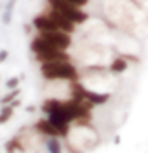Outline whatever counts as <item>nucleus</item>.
I'll list each match as a JSON object with an SVG mask.
<instances>
[{"instance_id": "obj_1", "label": "nucleus", "mask_w": 148, "mask_h": 153, "mask_svg": "<svg viewBox=\"0 0 148 153\" xmlns=\"http://www.w3.org/2000/svg\"><path fill=\"white\" fill-rule=\"evenodd\" d=\"M40 75L47 82H79L80 68H77V63H44L40 65Z\"/></svg>"}, {"instance_id": "obj_2", "label": "nucleus", "mask_w": 148, "mask_h": 153, "mask_svg": "<svg viewBox=\"0 0 148 153\" xmlns=\"http://www.w3.org/2000/svg\"><path fill=\"white\" fill-rule=\"evenodd\" d=\"M47 7L58 10L63 18H66L68 21H71L77 26L86 25L89 21V14L86 10L82 9V7H77V5L66 2V0H47Z\"/></svg>"}, {"instance_id": "obj_3", "label": "nucleus", "mask_w": 148, "mask_h": 153, "mask_svg": "<svg viewBox=\"0 0 148 153\" xmlns=\"http://www.w3.org/2000/svg\"><path fill=\"white\" fill-rule=\"evenodd\" d=\"M71 89V97L73 99H80V101H87L92 106H105L110 101V92H98V91H91L84 85L82 82H71L70 84Z\"/></svg>"}, {"instance_id": "obj_4", "label": "nucleus", "mask_w": 148, "mask_h": 153, "mask_svg": "<svg viewBox=\"0 0 148 153\" xmlns=\"http://www.w3.org/2000/svg\"><path fill=\"white\" fill-rule=\"evenodd\" d=\"M37 35L42 37L45 42H49L51 45L61 49V51H68L73 45V35L66 33V31H40Z\"/></svg>"}, {"instance_id": "obj_5", "label": "nucleus", "mask_w": 148, "mask_h": 153, "mask_svg": "<svg viewBox=\"0 0 148 153\" xmlns=\"http://www.w3.org/2000/svg\"><path fill=\"white\" fill-rule=\"evenodd\" d=\"M33 131L42 136V137H63V132L59 131L56 125H52L49 122V118L47 117H44V118H39L35 124H33Z\"/></svg>"}, {"instance_id": "obj_6", "label": "nucleus", "mask_w": 148, "mask_h": 153, "mask_svg": "<svg viewBox=\"0 0 148 153\" xmlns=\"http://www.w3.org/2000/svg\"><path fill=\"white\" fill-rule=\"evenodd\" d=\"M4 150H5V153H25L28 148H26V143H25L23 136L18 134V136H14L12 139H9V141L5 143Z\"/></svg>"}, {"instance_id": "obj_7", "label": "nucleus", "mask_w": 148, "mask_h": 153, "mask_svg": "<svg viewBox=\"0 0 148 153\" xmlns=\"http://www.w3.org/2000/svg\"><path fill=\"white\" fill-rule=\"evenodd\" d=\"M127 68H129V63L122 56H120V54L113 57V59L110 61V65H108L110 73H113V75H120V73H124Z\"/></svg>"}, {"instance_id": "obj_8", "label": "nucleus", "mask_w": 148, "mask_h": 153, "mask_svg": "<svg viewBox=\"0 0 148 153\" xmlns=\"http://www.w3.org/2000/svg\"><path fill=\"white\" fill-rule=\"evenodd\" d=\"M44 146L47 153H65V146L59 141V137H47L44 141Z\"/></svg>"}, {"instance_id": "obj_9", "label": "nucleus", "mask_w": 148, "mask_h": 153, "mask_svg": "<svg viewBox=\"0 0 148 153\" xmlns=\"http://www.w3.org/2000/svg\"><path fill=\"white\" fill-rule=\"evenodd\" d=\"M18 0H9L5 4V9L2 12V25H10L12 21V16H14V7H16Z\"/></svg>"}, {"instance_id": "obj_10", "label": "nucleus", "mask_w": 148, "mask_h": 153, "mask_svg": "<svg viewBox=\"0 0 148 153\" xmlns=\"http://www.w3.org/2000/svg\"><path fill=\"white\" fill-rule=\"evenodd\" d=\"M21 96V89L18 87V89H10V91H7L5 92V96H2L0 97V106H5V105H10L14 99H18Z\"/></svg>"}, {"instance_id": "obj_11", "label": "nucleus", "mask_w": 148, "mask_h": 153, "mask_svg": "<svg viewBox=\"0 0 148 153\" xmlns=\"http://www.w3.org/2000/svg\"><path fill=\"white\" fill-rule=\"evenodd\" d=\"M12 117H14V108L10 105H5V106L0 108V125L7 124Z\"/></svg>"}, {"instance_id": "obj_12", "label": "nucleus", "mask_w": 148, "mask_h": 153, "mask_svg": "<svg viewBox=\"0 0 148 153\" xmlns=\"http://www.w3.org/2000/svg\"><path fill=\"white\" fill-rule=\"evenodd\" d=\"M21 82H23V75H14V76H10V78L5 80V87L9 91L10 89H18L21 85Z\"/></svg>"}, {"instance_id": "obj_13", "label": "nucleus", "mask_w": 148, "mask_h": 153, "mask_svg": "<svg viewBox=\"0 0 148 153\" xmlns=\"http://www.w3.org/2000/svg\"><path fill=\"white\" fill-rule=\"evenodd\" d=\"M120 56L124 57L129 65H131V63H132V65H138V63H139V57L138 56H132V54H120Z\"/></svg>"}, {"instance_id": "obj_14", "label": "nucleus", "mask_w": 148, "mask_h": 153, "mask_svg": "<svg viewBox=\"0 0 148 153\" xmlns=\"http://www.w3.org/2000/svg\"><path fill=\"white\" fill-rule=\"evenodd\" d=\"M66 2H70V4H73V5H77V7H86V5H89L91 4V0H66Z\"/></svg>"}, {"instance_id": "obj_15", "label": "nucleus", "mask_w": 148, "mask_h": 153, "mask_svg": "<svg viewBox=\"0 0 148 153\" xmlns=\"http://www.w3.org/2000/svg\"><path fill=\"white\" fill-rule=\"evenodd\" d=\"M7 59H9V51L7 49H0V65L5 63Z\"/></svg>"}, {"instance_id": "obj_16", "label": "nucleus", "mask_w": 148, "mask_h": 153, "mask_svg": "<svg viewBox=\"0 0 148 153\" xmlns=\"http://www.w3.org/2000/svg\"><path fill=\"white\" fill-rule=\"evenodd\" d=\"M21 105H23V101H21L19 97H18V99H14V101H12V103H10V106H12V108H14V110H16V108H19Z\"/></svg>"}, {"instance_id": "obj_17", "label": "nucleus", "mask_w": 148, "mask_h": 153, "mask_svg": "<svg viewBox=\"0 0 148 153\" xmlns=\"http://www.w3.org/2000/svg\"><path fill=\"white\" fill-rule=\"evenodd\" d=\"M0 97H2V96H0Z\"/></svg>"}]
</instances>
